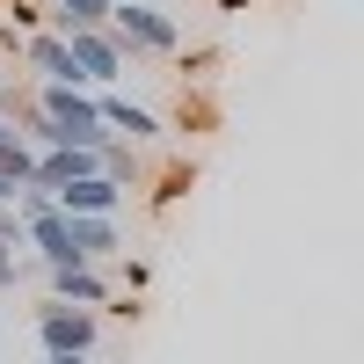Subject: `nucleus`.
Segmentation results:
<instances>
[{"label":"nucleus","instance_id":"f257e3e1","mask_svg":"<svg viewBox=\"0 0 364 364\" xmlns=\"http://www.w3.org/2000/svg\"><path fill=\"white\" fill-rule=\"evenodd\" d=\"M102 29L117 37V51H124L132 66H139V58H175L182 51V22L161 8V0H109Z\"/></svg>","mask_w":364,"mask_h":364},{"label":"nucleus","instance_id":"f03ea898","mask_svg":"<svg viewBox=\"0 0 364 364\" xmlns=\"http://www.w3.org/2000/svg\"><path fill=\"white\" fill-rule=\"evenodd\" d=\"M29 336H37L44 357H95V343H102V314H95V306H58V299H37Z\"/></svg>","mask_w":364,"mask_h":364},{"label":"nucleus","instance_id":"7ed1b4c3","mask_svg":"<svg viewBox=\"0 0 364 364\" xmlns=\"http://www.w3.org/2000/svg\"><path fill=\"white\" fill-rule=\"evenodd\" d=\"M95 117L109 124V139H124V146H168V124H161V109H146V102H132L124 87H95Z\"/></svg>","mask_w":364,"mask_h":364},{"label":"nucleus","instance_id":"20e7f679","mask_svg":"<svg viewBox=\"0 0 364 364\" xmlns=\"http://www.w3.org/2000/svg\"><path fill=\"white\" fill-rule=\"evenodd\" d=\"M66 58H73V80H80V87H117V80L132 73V58L117 51L109 29H73V37H66Z\"/></svg>","mask_w":364,"mask_h":364},{"label":"nucleus","instance_id":"39448f33","mask_svg":"<svg viewBox=\"0 0 364 364\" xmlns=\"http://www.w3.org/2000/svg\"><path fill=\"white\" fill-rule=\"evenodd\" d=\"M44 277V299H58V306H109L117 299V277L109 269H95V262H58V269H37Z\"/></svg>","mask_w":364,"mask_h":364},{"label":"nucleus","instance_id":"423d86ee","mask_svg":"<svg viewBox=\"0 0 364 364\" xmlns=\"http://www.w3.org/2000/svg\"><path fill=\"white\" fill-rule=\"evenodd\" d=\"M51 204H58V219H117V211H124L132 197L117 190L109 175H80V182H66V190H58Z\"/></svg>","mask_w":364,"mask_h":364},{"label":"nucleus","instance_id":"0eeeda50","mask_svg":"<svg viewBox=\"0 0 364 364\" xmlns=\"http://www.w3.org/2000/svg\"><path fill=\"white\" fill-rule=\"evenodd\" d=\"M95 154H102V146H44V154H37V168H29V182H44V190L58 197L66 182L102 175V168H95Z\"/></svg>","mask_w":364,"mask_h":364},{"label":"nucleus","instance_id":"6e6552de","mask_svg":"<svg viewBox=\"0 0 364 364\" xmlns=\"http://www.w3.org/2000/svg\"><path fill=\"white\" fill-rule=\"evenodd\" d=\"M66 240H73V262L109 269V255L124 248V226H117V219H66Z\"/></svg>","mask_w":364,"mask_h":364},{"label":"nucleus","instance_id":"1a4fd4ad","mask_svg":"<svg viewBox=\"0 0 364 364\" xmlns=\"http://www.w3.org/2000/svg\"><path fill=\"white\" fill-rule=\"evenodd\" d=\"M95 168H102V175H109L117 190H124V197L154 182V154H146V146H124V139H109L102 154H95Z\"/></svg>","mask_w":364,"mask_h":364},{"label":"nucleus","instance_id":"9d476101","mask_svg":"<svg viewBox=\"0 0 364 364\" xmlns=\"http://www.w3.org/2000/svg\"><path fill=\"white\" fill-rule=\"evenodd\" d=\"M0 248L22 255V211H15V204H0Z\"/></svg>","mask_w":364,"mask_h":364},{"label":"nucleus","instance_id":"9b49d317","mask_svg":"<svg viewBox=\"0 0 364 364\" xmlns=\"http://www.w3.org/2000/svg\"><path fill=\"white\" fill-rule=\"evenodd\" d=\"M44 364H95V357H44Z\"/></svg>","mask_w":364,"mask_h":364},{"label":"nucleus","instance_id":"f8f14e48","mask_svg":"<svg viewBox=\"0 0 364 364\" xmlns=\"http://www.w3.org/2000/svg\"><path fill=\"white\" fill-rule=\"evenodd\" d=\"M219 8H226V15H240V8H248V0H219Z\"/></svg>","mask_w":364,"mask_h":364},{"label":"nucleus","instance_id":"ddd939ff","mask_svg":"<svg viewBox=\"0 0 364 364\" xmlns=\"http://www.w3.org/2000/svg\"><path fill=\"white\" fill-rule=\"evenodd\" d=\"M8 80H15V66H8V58H0V87H8Z\"/></svg>","mask_w":364,"mask_h":364}]
</instances>
